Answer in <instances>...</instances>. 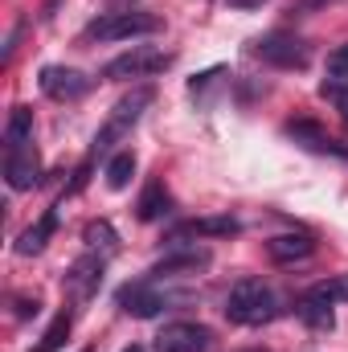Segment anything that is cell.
Returning a JSON list of instances; mask_svg holds the SVG:
<instances>
[{
  "label": "cell",
  "instance_id": "obj_1",
  "mask_svg": "<svg viewBox=\"0 0 348 352\" xmlns=\"http://www.w3.org/2000/svg\"><path fill=\"white\" fill-rule=\"evenodd\" d=\"M41 176V160L33 148V115L25 107H12L8 127H4V180L12 192L33 188Z\"/></svg>",
  "mask_w": 348,
  "mask_h": 352
},
{
  "label": "cell",
  "instance_id": "obj_2",
  "mask_svg": "<svg viewBox=\"0 0 348 352\" xmlns=\"http://www.w3.org/2000/svg\"><path fill=\"white\" fill-rule=\"evenodd\" d=\"M226 316H230V324L259 328V324H270L279 316V299L262 278H242L226 295Z\"/></svg>",
  "mask_w": 348,
  "mask_h": 352
},
{
  "label": "cell",
  "instance_id": "obj_3",
  "mask_svg": "<svg viewBox=\"0 0 348 352\" xmlns=\"http://www.w3.org/2000/svg\"><path fill=\"white\" fill-rule=\"evenodd\" d=\"M152 107V90L140 87L131 90V94H123L115 107H111V115H107V123L98 127V135H94V156H102V152H111L123 135H131V127L144 119V111Z\"/></svg>",
  "mask_w": 348,
  "mask_h": 352
},
{
  "label": "cell",
  "instance_id": "obj_4",
  "mask_svg": "<svg viewBox=\"0 0 348 352\" xmlns=\"http://www.w3.org/2000/svg\"><path fill=\"white\" fill-rule=\"evenodd\" d=\"M160 33V21L148 12H107L87 25V41H127V37H148Z\"/></svg>",
  "mask_w": 348,
  "mask_h": 352
},
{
  "label": "cell",
  "instance_id": "obj_5",
  "mask_svg": "<svg viewBox=\"0 0 348 352\" xmlns=\"http://www.w3.org/2000/svg\"><path fill=\"white\" fill-rule=\"evenodd\" d=\"M173 66V54H164V50H152V45H131L127 54H119V58H111L107 66H102V78H152V74H160V70H168Z\"/></svg>",
  "mask_w": 348,
  "mask_h": 352
},
{
  "label": "cell",
  "instance_id": "obj_6",
  "mask_svg": "<svg viewBox=\"0 0 348 352\" xmlns=\"http://www.w3.org/2000/svg\"><path fill=\"white\" fill-rule=\"evenodd\" d=\"M254 54L266 66H274V70H303L312 62V50L299 37H291V33H266V37H259Z\"/></svg>",
  "mask_w": 348,
  "mask_h": 352
},
{
  "label": "cell",
  "instance_id": "obj_7",
  "mask_svg": "<svg viewBox=\"0 0 348 352\" xmlns=\"http://www.w3.org/2000/svg\"><path fill=\"white\" fill-rule=\"evenodd\" d=\"M115 303H119L127 316H135V320H152V316H160V311L173 303V295H168V291H156L152 278H140V283H123V287L115 291Z\"/></svg>",
  "mask_w": 348,
  "mask_h": 352
},
{
  "label": "cell",
  "instance_id": "obj_8",
  "mask_svg": "<svg viewBox=\"0 0 348 352\" xmlns=\"http://www.w3.org/2000/svg\"><path fill=\"white\" fill-rule=\"evenodd\" d=\"M213 263V254L205 246H184L180 238H173V250L160 258V263L148 270V278H180V274H197Z\"/></svg>",
  "mask_w": 348,
  "mask_h": 352
},
{
  "label": "cell",
  "instance_id": "obj_9",
  "mask_svg": "<svg viewBox=\"0 0 348 352\" xmlns=\"http://www.w3.org/2000/svg\"><path fill=\"white\" fill-rule=\"evenodd\" d=\"M102 266H107V258L102 254H83L78 263H70V270H66V295L70 299H78V303H90L94 295H98V283H102Z\"/></svg>",
  "mask_w": 348,
  "mask_h": 352
},
{
  "label": "cell",
  "instance_id": "obj_10",
  "mask_svg": "<svg viewBox=\"0 0 348 352\" xmlns=\"http://www.w3.org/2000/svg\"><path fill=\"white\" fill-rule=\"evenodd\" d=\"M37 82L54 102H74V98H83L90 90V78L83 70H70V66H45Z\"/></svg>",
  "mask_w": 348,
  "mask_h": 352
},
{
  "label": "cell",
  "instance_id": "obj_11",
  "mask_svg": "<svg viewBox=\"0 0 348 352\" xmlns=\"http://www.w3.org/2000/svg\"><path fill=\"white\" fill-rule=\"evenodd\" d=\"M213 340V332L205 324H168L160 336H156V352H205Z\"/></svg>",
  "mask_w": 348,
  "mask_h": 352
},
{
  "label": "cell",
  "instance_id": "obj_12",
  "mask_svg": "<svg viewBox=\"0 0 348 352\" xmlns=\"http://www.w3.org/2000/svg\"><path fill=\"white\" fill-rule=\"evenodd\" d=\"M295 316H299L307 328H316V332H332V324H336V316H332V299H328L324 291H316V287L295 303Z\"/></svg>",
  "mask_w": 348,
  "mask_h": 352
},
{
  "label": "cell",
  "instance_id": "obj_13",
  "mask_svg": "<svg viewBox=\"0 0 348 352\" xmlns=\"http://www.w3.org/2000/svg\"><path fill=\"white\" fill-rule=\"evenodd\" d=\"M287 135L295 140V144H303V148H312V152H324V156H348L345 144H336L324 127H316V123H307V119H299V123H287Z\"/></svg>",
  "mask_w": 348,
  "mask_h": 352
},
{
  "label": "cell",
  "instance_id": "obj_14",
  "mask_svg": "<svg viewBox=\"0 0 348 352\" xmlns=\"http://www.w3.org/2000/svg\"><path fill=\"white\" fill-rule=\"evenodd\" d=\"M312 250H316L312 234H279V238L266 242V254H270L279 266L299 263V258H312Z\"/></svg>",
  "mask_w": 348,
  "mask_h": 352
},
{
  "label": "cell",
  "instance_id": "obj_15",
  "mask_svg": "<svg viewBox=\"0 0 348 352\" xmlns=\"http://www.w3.org/2000/svg\"><path fill=\"white\" fill-rule=\"evenodd\" d=\"M54 230H58V213H54V209H45V213H41V217H37V221H33V226L21 234V242H17V254H25V258H29V254H41V250L50 246Z\"/></svg>",
  "mask_w": 348,
  "mask_h": 352
},
{
  "label": "cell",
  "instance_id": "obj_16",
  "mask_svg": "<svg viewBox=\"0 0 348 352\" xmlns=\"http://www.w3.org/2000/svg\"><path fill=\"white\" fill-rule=\"evenodd\" d=\"M242 226L234 221V217H197V221H184L180 230H176L173 238H234Z\"/></svg>",
  "mask_w": 348,
  "mask_h": 352
},
{
  "label": "cell",
  "instance_id": "obj_17",
  "mask_svg": "<svg viewBox=\"0 0 348 352\" xmlns=\"http://www.w3.org/2000/svg\"><path fill=\"white\" fill-rule=\"evenodd\" d=\"M168 213H173V197L164 192L160 180H152V184L140 192V201H135V217H140V221H160V217H168Z\"/></svg>",
  "mask_w": 348,
  "mask_h": 352
},
{
  "label": "cell",
  "instance_id": "obj_18",
  "mask_svg": "<svg viewBox=\"0 0 348 352\" xmlns=\"http://www.w3.org/2000/svg\"><path fill=\"white\" fill-rule=\"evenodd\" d=\"M131 173H135V156H131V152H115V156H111V160H107V188H115V192H119V188H127V184H131Z\"/></svg>",
  "mask_w": 348,
  "mask_h": 352
},
{
  "label": "cell",
  "instance_id": "obj_19",
  "mask_svg": "<svg viewBox=\"0 0 348 352\" xmlns=\"http://www.w3.org/2000/svg\"><path fill=\"white\" fill-rule=\"evenodd\" d=\"M87 246L90 250H102V258H111V254H119V234L107 226V221H90L87 226Z\"/></svg>",
  "mask_w": 348,
  "mask_h": 352
},
{
  "label": "cell",
  "instance_id": "obj_20",
  "mask_svg": "<svg viewBox=\"0 0 348 352\" xmlns=\"http://www.w3.org/2000/svg\"><path fill=\"white\" fill-rule=\"evenodd\" d=\"M66 336H70V316L62 311V316H58V320H54V324L45 328V336H41V340L33 344V352H58L62 344H66Z\"/></svg>",
  "mask_w": 348,
  "mask_h": 352
},
{
  "label": "cell",
  "instance_id": "obj_21",
  "mask_svg": "<svg viewBox=\"0 0 348 352\" xmlns=\"http://www.w3.org/2000/svg\"><path fill=\"white\" fill-rule=\"evenodd\" d=\"M320 98H328V102L348 119V78H328V82L320 87Z\"/></svg>",
  "mask_w": 348,
  "mask_h": 352
},
{
  "label": "cell",
  "instance_id": "obj_22",
  "mask_svg": "<svg viewBox=\"0 0 348 352\" xmlns=\"http://www.w3.org/2000/svg\"><path fill=\"white\" fill-rule=\"evenodd\" d=\"M316 291H324L332 303H340V299H348V274H336V278H324V283H316Z\"/></svg>",
  "mask_w": 348,
  "mask_h": 352
},
{
  "label": "cell",
  "instance_id": "obj_23",
  "mask_svg": "<svg viewBox=\"0 0 348 352\" xmlns=\"http://www.w3.org/2000/svg\"><path fill=\"white\" fill-rule=\"evenodd\" d=\"M328 74H332V78H348V45H340V50L328 54Z\"/></svg>",
  "mask_w": 348,
  "mask_h": 352
},
{
  "label": "cell",
  "instance_id": "obj_24",
  "mask_svg": "<svg viewBox=\"0 0 348 352\" xmlns=\"http://www.w3.org/2000/svg\"><path fill=\"white\" fill-rule=\"evenodd\" d=\"M262 0H230V8H259Z\"/></svg>",
  "mask_w": 348,
  "mask_h": 352
},
{
  "label": "cell",
  "instance_id": "obj_25",
  "mask_svg": "<svg viewBox=\"0 0 348 352\" xmlns=\"http://www.w3.org/2000/svg\"><path fill=\"white\" fill-rule=\"evenodd\" d=\"M320 4H336V0H299V8H320Z\"/></svg>",
  "mask_w": 348,
  "mask_h": 352
},
{
  "label": "cell",
  "instance_id": "obj_26",
  "mask_svg": "<svg viewBox=\"0 0 348 352\" xmlns=\"http://www.w3.org/2000/svg\"><path fill=\"white\" fill-rule=\"evenodd\" d=\"M123 352H144V349H135V344H131V349H123Z\"/></svg>",
  "mask_w": 348,
  "mask_h": 352
},
{
  "label": "cell",
  "instance_id": "obj_27",
  "mask_svg": "<svg viewBox=\"0 0 348 352\" xmlns=\"http://www.w3.org/2000/svg\"><path fill=\"white\" fill-rule=\"evenodd\" d=\"M83 352H90V349H83Z\"/></svg>",
  "mask_w": 348,
  "mask_h": 352
},
{
  "label": "cell",
  "instance_id": "obj_28",
  "mask_svg": "<svg viewBox=\"0 0 348 352\" xmlns=\"http://www.w3.org/2000/svg\"><path fill=\"white\" fill-rule=\"evenodd\" d=\"M115 4H119V0H115Z\"/></svg>",
  "mask_w": 348,
  "mask_h": 352
}]
</instances>
